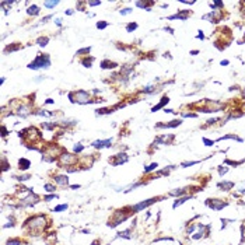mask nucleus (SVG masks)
I'll use <instances>...</instances> for the list:
<instances>
[{
    "label": "nucleus",
    "instance_id": "20",
    "mask_svg": "<svg viewBox=\"0 0 245 245\" xmlns=\"http://www.w3.org/2000/svg\"><path fill=\"white\" fill-rule=\"evenodd\" d=\"M116 66L118 65L115 62H111V60H102L101 62V67L102 69H115Z\"/></svg>",
    "mask_w": 245,
    "mask_h": 245
},
{
    "label": "nucleus",
    "instance_id": "44",
    "mask_svg": "<svg viewBox=\"0 0 245 245\" xmlns=\"http://www.w3.org/2000/svg\"><path fill=\"white\" fill-rule=\"evenodd\" d=\"M182 116H185V118H196L197 115L192 114V112H183V114H182Z\"/></svg>",
    "mask_w": 245,
    "mask_h": 245
},
{
    "label": "nucleus",
    "instance_id": "25",
    "mask_svg": "<svg viewBox=\"0 0 245 245\" xmlns=\"http://www.w3.org/2000/svg\"><path fill=\"white\" fill-rule=\"evenodd\" d=\"M20 48H21V45H20V44H16V45H9V46H6V48H4V52H6V53H9V52H14V50H18Z\"/></svg>",
    "mask_w": 245,
    "mask_h": 245
},
{
    "label": "nucleus",
    "instance_id": "53",
    "mask_svg": "<svg viewBox=\"0 0 245 245\" xmlns=\"http://www.w3.org/2000/svg\"><path fill=\"white\" fill-rule=\"evenodd\" d=\"M55 21H56V24H58V25H62V20H60V18H56Z\"/></svg>",
    "mask_w": 245,
    "mask_h": 245
},
{
    "label": "nucleus",
    "instance_id": "35",
    "mask_svg": "<svg viewBox=\"0 0 245 245\" xmlns=\"http://www.w3.org/2000/svg\"><path fill=\"white\" fill-rule=\"evenodd\" d=\"M7 245H21V241L18 238H14V240H9L7 241Z\"/></svg>",
    "mask_w": 245,
    "mask_h": 245
},
{
    "label": "nucleus",
    "instance_id": "41",
    "mask_svg": "<svg viewBox=\"0 0 245 245\" xmlns=\"http://www.w3.org/2000/svg\"><path fill=\"white\" fill-rule=\"evenodd\" d=\"M227 171H228V168H227V167H219V174H220V175L227 174Z\"/></svg>",
    "mask_w": 245,
    "mask_h": 245
},
{
    "label": "nucleus",
    "instance_id": "50",
    "mask_svg": "<svg viewBox=\"0 0 245 245\" xmlns=\"http://www.w3.org/2000/svg\"><path fill=\"white\" fill-rule=\"evenodd\" d=\"M193 230H195V226H191V227L188 228V234H192V232H193Z\"/></svg>",
    "mask_w": 245,
    "mask_h": 245
},
{
    "label": "nucleus",
    "instance_id": "26",
    "mask_svg": "<svg viewBox=\"0 0 245 245\" xmlns=\"http://www.w3.org/2000/svg\"><path fill=\"white\" fill-rule=\"evenodd\" d=\"M223 6H224V3H223V1H213V3H210V7L213 9V11L220 10Z\"/></svg>",
    "mask_w": 245,
    "mask_h": 245
},
{
    "label": "nucleus",
    "instance_id": "6",
    "mask_svg": "<svg viewBox=\"0 0 245 245\" xmlns=\"http://www.w3.org/2000/svg\"><path fill=\"white\" fill-rule=\"evenodd\" d=\"M158 199H160V197H151V199H147V200H144V202H140V203L134 205V206L132 207V210H134V212H140V210H143V209L148 207L150 205H153V203L158 202Z\"/></svg>",
    "mask_w": 245,
    "mask_h": 245
},
{
    "label": "nucleus",
    "instance_id": "12",
    "mask_svg": "<svg viewBox=\"0 0 245 245\" xmlns=\"http://www.w3.org/2000/svg\"><path fill=\"white\" fill-rule=\"evenodd\" d=\"M191 14H192V11H189V10H182V11H178L177 14H174V16H170L168 17V20H182V21H185L186 18H189L191 17Z\"/></svg>",
    "mask_w": 245,
    "mask_h": 245
},
{
    "label": "nucleus",
    "instance_id": "4",
    "mask_svg": "<svg viewBox=\"0 0 245 245\" xmlns=\"http://www.w3.org/2000/svg\"><path fill=\"white\" fill-rule=\"evenodd\" d=\"M205 105L206 107H203L202 108V112H219V111H221L223 108H224V104L223 102H219V101H205Z\"/></svg>",
    "mask_w": 245,
    "mask_h": 245
},
{
    "label": "nucleus",
    "instance_id": "1",
    "mask_svg": "<svg viewBox=\"0 0 245 245\" xmlns=\"http://www.w3.org/2000/svg\"><path fill=\"white\" fill-rule=\"evenodd\" d=\"M50 66V58L46 53H39L32 62L28 65V69H32V70H38V69H48Z\"/></svg>",
    "mask_w": 245,
    "mask_h": 245
},
{
    "label": "nucleus",
    "instance_id": "2",
    "mask_svg": "<svg viewBox=\"0 0 245 245\" xmlns=\"http://www.w3.org/2000/svg\"><path fill=\"white\" fill-rule=\"evenodd\" d=\"M27 226H30L31 227V231H41V230L45 227V217L44 216H35V217H32V219H30V220H27L25 221V224H24V227H27Z\"/></svg>",
    "mask_w": 245,
    "mask_h": 245
},
{
    "label": "nucleus",
    "instance_id": "8",
    "mask_svg": "<svg viewBox=\"0 0 245 245\" xmlns=\"http://www.w3.org/2000/svg\"><path fill=\"white\" fill-rule=\"evenodd\" d=\"M59 163H60V165H73L74 163H77V157L73 154L65 153V154H60Z\"/></svg>",
    "mask_w": 245,
    "mask_h": 245
},
{
    "label": "nucleus",
    "instance_id": "36",
    "mask_svg": "<svg viewBox=\"0 0 245 245\" xmlns=\"http://www.w3.org/2000/svg\"><path fill=\"white\" fill-rule=\"evenodd\" d=\"M202 140H203L205 146H207V147H210V146H213V144H214V140H209L207 137H203Z\"/></svg>",
    "mask_w": 245,
    "mask_h": 245
},
{
    "label": "nucleus",
    "instance_id": "13",
    "mask_svg": "<svg viewBox=\"0 0 245 245\" xmlns=\"http://www.w3.org/2000/svg\"><path fill=\"white\" fill-rule=\"evenodd\" d=\"M172 140H174V134H168V136L163 134L154 140V144H171Z\"/></svg>",
    "mask_w": 245,
    "mask_h": 245
},
{
    "label": "nucleus",
    "instance_id": "23",
    "mask_svg": "<svg viewBox=\"0 0 245 245\" xmlns=\"http://www.w3.org/2000/svg\"><path fill=\"white\" fill-rule=\"evenodd\" d=\"M27 14H30V16H36V14H39V7H36V6H30V7L27 9Z\"/></svg>",
    "mask_w": 245,
    "mask_h": 245
},
{
    "label": "nucleus",
    "instance_id": "34",
    "mask_svg": "<svg viewBox=\"0 0 245 245\" xmlns=\"http://www.w3.org/2000/svg\"><path fill=\"white\" fill-rule=\"evenodd\" d=\"M90 50H91V48H90V46H88V48L79 49V50L76 52V55H84V53H90Z\"/></svg>",
    "mask_w": 245,
    "mask_h": 245
},
{
    "label": "nucleus",
    "instance_id": "49",
    "mask_svg": "<svg viewBox=\"0 0 245 245\" xmlns=\"http://www.w3.org/2000/svg\"><path fill=\"white\" fill-rule=\"evenodd\" d=\"M101 1H88V6H99Z\"/></svg>",
    "mask_w": 245,
    "mask_h": 245
},
{
    "label": "nucleus",
    "instance_id": "56",
    "mask_svg": "<svg viewBox=\"0 0 245 245\" xmlns=\"http://www.w3.org/2000/svg\"><path fill=\"white\" fill-rule=\"evenodd\" d=\"M46 104H53V99H46Z\"/></svg>",
    "mask_w": 245,
    "mask_h": 245
},
{
    "label": "nucleus",
    "instance_id": "51",
    "mask_svg": "<svg viewBox=\"0 0 245 245\" xmlns=\"http://www.w3.org/2000/svg\"><path fill=\"white\" fill-rule=\"evenodd\" d=\"M228 63H230L228 60H221V62H220V65H221V66H227Z\"/></svg>",
    "mask_w": 245,
    "mask_h": 245
},
{
    "label": "nucleus",
    "instance_id": "24",
    "mask_svg": "<svg viewBox=\"0 0 245 245\" xmlns=\"http://www.w3.org/2000/svg\"><path fill=\"white\" fill-rule=\"evenodd\" d=\"M49 42V38L48 36H39L38 39H36V44L39 45V46H46Z\"/></svg>",
    "mask_w": 245,
    "mask_h": 245
},
{
    "label": "nucleus",
    "instance_id": "9",
    "mask_svg": "<svg viewBox=\"0 0 245 245\" xmlns=\"http://www.w3.org/2000/svg\"><path fill=\"white\" fill-rule=\"evenodd\" d=\"M62 153V148L58 146H48L46 147V150L44 151V157H46V156H50V160L53 161L55 160V157L56 156H59Z\"/></svg>",
    "mask_w": 245,
    "mask_h": 245
},
{
    "label": "nucleus",
    "instance_id": "33",
    "mask_svg": "<svg viewBox=\"0 0 245 245\" xmlns=\"http://www.w3.org/2000/svg\"><path fill=\"white\" fill-rule=\"evenodd\" d=\"M107 27H108V23H105V21H98L97 23L98 30H104V28H107Z\"/></svg>",
    "mask_w": 245,
    "mask_h": 245
},
{
    "label": "nucleus",
    "instance_id": "45",
    "mask_svg": "<svg viewBox=\"0 0 245 245\" xmlns=\"http://www.w3.org/2000/svg\"><path fill=\"white\" fill-rule=\"evenodd\" d=\"M83 148H84V147H83L81 144H77V146H74V153H81Z\"/></svg>",
    "mask_w": 245,
    "mask_h": 245
},
{
    "label": "nucleus",
    "instance_id": "21",
    "mask_svg": "<svg viewBox=\"0 0 245 245\" xmlns=\"http://www.w3.org/2000/svg\"><path fill=\"white\" fill-rule=\"evenodd\" d=\"M227 139H234V140H237V142H242V139H241V137H237L235 134H226V136H223V137H219L217 142H223V140H227Z\"/></svg>",
    "mask_w": 245,
    "mask_h": 245
},
{
    "label": "nucleus",
    "instance_id": "3",
    "mask_svg": "<svg viewBox=\"0 0 245 245\" xmlns=\"http://www.w3.org/2000/svg\"><path fill=\"white\" fill-rule=\"evenodd\" d=\"M69 98L72 102H77V104H88L90 102V94L87 91H76V93H70Z\"/></svg>",
    "mask_w": 245,
    "mask_h": 245
},
{
    "label": "nucleus",
    "instance_id": "27",
    "mask_svg": "<svg viewBox=\"0 0 245 245\" xmlns=\"http://www.w3.org/2000/svg\"><path fill=\"white\" fill-rule=\"evenodd\" d=\"M118 237H122V238H132L130 235V230H125V231H121V232H118Z\"/></svg>",
    "mask_w": 245,
    "mask_h": 245
},
{
    "label": "nucleus",
    "instance_id": "10",
    "mask_svg": "<svg viewBox=\"0 0 245 245\" xmlns=\"http://www.w3.org/2000/svg\"><path fill=\"white\" fill-rule=\"evenodd\" d=\"M126 219H128V214H125L122 210H118V212L115 213V220L112 223H108V227H115V226L121 224L122 221H125Z\"/></svg>",
    "mask_w": 245,
    "mask_h": 245
},
{
    "label": "nucleus",
    "instance_id": "19",
    "mask_svg": "<svg viewBox=\"0 0 245 245\" xmlns=\"http://www.w3.org/2000/svg\"><path fill=\"white\" fill-rule=\"evenodd\" d=\"M188 199H191V196H189V195H185V196H182V197H178V199L175 200V203L172 205V207H174V209H177V207H178V206H181L182 203H185Z\"/></svg>",
    "mask_w": 245,
    "mask_h": 245
},
{
    "label": "nucleus",
    "instance_id": "17",
    "mask_svg": "<svg viewBox=\"0 0 245 245\" xmlns=\"http://www.w3.org/2000/svg\"><path fill=\"white\" fill-rule=\"evenodd\" d=\"M217 186H219L221 191H230V189L234 188V182H231V181H223V182H219Z\"/></svg>",
    "mask_w": 245,
    "mask_h": 245
},
{
    "label": "nucleus",
    "instance_id": "22",
    "mask_svg": "<svg viewBox=\"0 0 245 245\" xmlns=\"http://www.w3.org/2000/svg\"><path fill=\"white\" fill-rule=\"evenodd\" d=\"M18 165H20V170H27V168L31 165V163H30V160H27V158H21V160L18 161Z\"/></svg>",
    "mask_w": 245,
    "mask_h": 245
},
{
    "label": "nucleus",
    "instance_id": "39",
    "mask_svg": "<svg viewBox=\"0 0 245 245\" xmlns=\"http://www.w3.org/2000/svg\"><path fill=\"white\" fill-rule=\"evenodd\" d=\"M195 164H199V161H183V163L181 164L183 168L185 167H189V165H195Z\"/></svg>",
    "mask_w": 245,
    "mask_h": 245
},
{
    "label": "nucleus",
    "instance_id": "11",
    "mask_svg": "<svg viewBox=\"0 0 245 245\" xmlns=\"http://www.w3.org/2000/svg\"><path fill=\"white\" fill-rule=\"evenodd\" d=\"M126 161H128V156H126L125 153H122V154H116L115 157L109 158V163L112 164V165H121V164L126 163Z\"/></svg>",
    "mask_w": 245,
    "mask_h": 245
},
{
    "label": "nucleus",
    "instance_id": "52",
    "mask_svg": "<svg viewBox=\"0 0 245 245\" xmlns=\"http://www.w3.org/2000/svg\"><path fill=\"white\" fill-rule=\"evenodd\" d=\"M49 18H52V16H46V17H44V18H42V23H46V21H48Z\"/></svg>",
    "mask_w": 245,
    "mask_h": 245
},
{
    "label": "nucleus",
    "instance_id": "47",
    "mask_svg": "<svg viewBox=\"0 0 245 245\" xmlns=\"http://www.w3.org/2000/svg\"><path fill=\"white\" fill-rule=\"evenodd\" d=\"M56 197H58L56 195H48V196H45V200H46V202H50L52 199H56Z\"/></svg>",
    "mask_w": 245,
    "mask_h": 245
},
{
    "label": "nucleus",
    "instance_id": "38",
    "mask_svg": "<svg viewBox=\"0 0 245 245\" xmlns=\"http://www.w3.org/2000/svg\"><path fill=\"white\" fill-rule=\"evenodd\" d=\"M244 241H245V221L241 226V242H244Z\"/></svg>",
    "mask_w": 245,
    "mask_h": 245
},
{
    "label": "nucleus",
    "instance_id": "46",
    "mask_svg": "<svg viewBox=\"0 0 245 245\" xmlns=\"http://www.w3.org/2000/svg\"><path fill=\"white\" fill-rule=\"evenodd\" d=\"M17 179H20V181H27V179H30L31 177L30 175H21V177H16Z\"/></svg>",
    "mask_w": 245,
    "mask_h": 245
},
{
    "label": "nucleus",
    "instance_id": "48",
    "mask_svg": "<svg viewBox=\"0 0 245 245\" xmlns=\"http://www.w3.org/2000/svg\"><path fill=\"white\" fill-rule=\"evenodd\" d=\"M197 35H196V38H199V39H205V35H203V31H197Z\"/></svg>",
    "mask_w": 245,
    "mask_h": 245
},
{
    "label": "nucleus",
    "instance_id": "43",
    "mask_svg": "<svg viewBox=\"0 0 245 245\" xmlns=\"http://www.w3.org/2000/svg\"><path fill=\"white\" fill-rule=\"evenodd\" d=\"M154 91H156V88L153 85H147L146 88L143 90V93H154Z\"/></svg>",
    "mask_w": 245,
    "mask_h": 245
},
{
    "label": "nucleus",
    "instance_id": "30",
    "mask_svg": "<svg viewBox=\"0 0 245 245\" xmlns=\"http://www.w3.org/2000/svg\"><path fill=\"white\" fill-rule=\"evenodd\" d=\"M136 28H137V24H136V23H130V24H128V25H126V31H128V32L134 31Z\"/></svg>",
    "mask_w": 245,
    "mask_h": 245
},
{
    "label": "nucleus",
    "instance_id": "37",
    "mask_svg": "<svg viewBox=\"0 0 245 245\" xmlns=\"http://www.w3.org/2000/svg\"><path fill=\"white\" fill-rule=\"evenodd\" d=\"M67 209V205H59L53 209V212H62V210H66Z\"/></svg>",
    "mask_w": 245,
    "mask_h": 245
},
{
    "label": "nucleus",
    "instance_id": "55",
    "mask_svg": "<svg viewBox=\"0 0 245 245\" xmlns=\"http://www.w3.org/2000/svg\"><path fill=\"white\" fill-rule=\"evenodd\" d=\"M197 53H199V50H192V52H191V55H193V56L197 55Z\"/></svg>",
    "mask_w": 245,
    "mask_h": 245
},
{
    "label": "nucleus",
    "instance_id": "7",
    "mask_svg": "<svg viewBox=\"0 0 245 245\" xmlns=\"http://www.w3.org/2000/svg\"><path fill=\"white\" fill-rule=\"evenodd\" d=\"M221 17H223V11L221 10H216V11H210V13L205 14L202 18L203 20H207L210 23H219L221 20Z\"/></svg>",
    "mask_w": 245,
    "mask_h": 245
},
{
    "label": "nucleus",
    "instance_id": "32",
    "mask_svg": "<svg viewBox=\"0 0 245 245\" xmlns=\"http://www.w3.org/2000/svg\"><path fill=\"white\" fill-rule=\"evenodd\" d=\"M58 4H59V1H45V3H44V6L48 7V9H52V7H55V6H58Z\"/></svg>",
    "mask_w": 245,
    "mask_h": 245
},
{
    "label": "nucleus",
    "instance_id": "18",
    "mask_svg": "<svg viewBox=\"0 0 245 245\" xmlns=\"http://www.w3.org/2000/svg\"><path fill=\"white\" fill-rule=\"evenodd\" d=\"M53 179H55L56 183H59V185H62V186H65V185L69 183V178H67L66 175H56Z\"/></svg>",
    "mask_w": 245,
    "mask_h": 245
},
{
    "label": "nucleus",
    "instance_id": "15",
    "mask_svg": "<svg viewBox=\"0 0 245 245\" xmlns=\"http://www.w3.org/2000/svg\"><path fill=\"white\" fill-rule=\"evenodd\" d=\"M111 146V139H107V140H95L93 143V147L95 148H104V147H109Z\"/></svg>",
    "mask_w": 245,
    "mask_h": 245
},
{
    "label": "nucleus",
    "instance_id": "54",
    "mask_svg": "<svg viewBox=\"0 0 245 245\" xmlns=\"http://www.w3.org/2000/svg\"><path fill=\"white\" fill-rule=\"evenodd\" d=\"M70 188H72V189H79V188H80V185H72Z\"/></svg>",
    "mask_w": 245,
    "mask_h": 245
},
{
    "label": "nucleus",
    "instance_id": "5",
    "mask_svg": "<svg viewBox=\"0 0 245 245\" xmlns=\"http://www.w3.org/2000/svg\"><path fill=\"white\" fill-rule=\"evenodd\" d=\"M206 205H207L212 210L219 212V210H221L223 207H226L228 203H227V202H223L221 199H207V200H206Z\"/></svg>",
    "mask_w": 245,
    "mask_h": 245
},
{
    "label": "nucleus",
    "instance_id": "14",
    "mask_svg": "<svg viewBox=\"0 0 245 245\" xmlns=\"http://www.w3.org/2000/svg\"><path fill=\"white\" fill-rule=\"evenodd\" d=\"M181 123H182L181 119H175V121H171L170 123H157L156 128L157 129H160V128H177V126H179Z\"/></svg>",
    "mask_w": 245,
    "mask_h": 245
},
{
    "label": "nucleus",
    "instance_id": "16",
    "mask_svg": "<svg viewBox=\"0 0 245 245\" xmlns=\"http://www.w3.org/2000/svg\"><path fill=\"white\" fill-rule=\"evenodd\" d=\"M168 102H170V98L167 97V95H165V97H163V98H161V101H160L157 105H154V107L151 108V112H157L158 109L164 108V105H165V104H168Z\"/></svg>",
    "mask_w": 245,
    "mask_h": 245
},
{
    "label": "nucleus",
    "instance_id": "42",
    "mask_svg": "<svg viewBox=\"0 0 245 245\" xmlns=\"http://www.w3.org/2000/svg\"><path fill=\"white\" fill-rule=\"evenodd\" d=\"M132 11H133L132 9H129V7H126V9H123V10H121V14H122V16H126V14H130Z\"/></svg>",
    "mask_w": 245,
    "mask_h": 245
},
{
    "label": "nucleus",
    "instance_id": "28",
    "mask_svg": "<svg viewBox=\"0 0 245 245\" xmlns=\"http://www.w3.org/2000/svg\"><path fill=\"white\" fill-rule=\"evenodd\" d=\"M136 6L144 9V7H148V6H153V1H136Z\"/></svg>",
    "mask_w": 245,
    "mask_h": 245
},
{
    "label": "nucleus",
    "instance_id": "29",
    "mask_svg": "<svg viewBox=\"0 0 245 245\" xmlns=\"http://www.w3.org/2000/svg\"><path fill=\"white\" fill-rule=\"evenodd\" d=\"M93 60H94L93 58H90V59H88V58H85V59H83V60H81V65H84L85 67H91V65H93Z\"/></svg>",
    "mask_w": 245,
    "mask_h": 245
},
{
    "label": "nucleus",
    "instance_id": "31",
    "mask_svg": "<svg viewBox=\"0 0 245 245\" xmlns=\"http://www.w3.org/2000/svg\"><path fill=\"white\" fill-rule=\"evenodd\" d=\"M157 167H158V164L157 163H153V164H150V165H148V167H147V168H144V172H150V171H153V170H156V168H157Z\"/></svg>",
    "mask_w": 245,
    "mask_h": 245
},
{
    "label": "nucleus",
    "instance_id": "40",
    "mask_svg": "<svg viewBox=\"0 0 245 245\" xmlns=\"http://www.w3.org/2000/svg\"><path fill=\"white\" fill-rule=\"evenodd\" d=\"M45 189H46V192H55V186L53 185H50V183H45V186H44Z\"/></svg>",
    "mask_w": 245,
    "mask_h": 245
}]
</instances>
